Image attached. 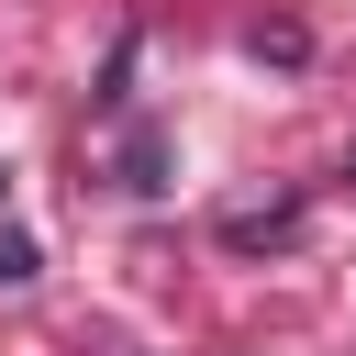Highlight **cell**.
<instances>
[{
	"mask_svg": "<svg viewBox=\"0 0 356 356\" xmlns=\"http://www.w3.org/2000/svg\"><path fill=\"white\" fill-rule=\"evenodd\" d=\"M33 267H44L33 234H0V289H33Z\"/></svg>",
	"mask_w": 356,
	"mask_h": 356,
	"instance_id": "cell-4",
	"label": "cell"
},
{
	"mask_svg": "<svg viewBox=\"0 0 356 356\" xmlns=\"http://www.w3.org/2000/svg\"><path fill=\"white\" fill-rule=\"evenodd\" d=\"M300 234V200H267V211H222V245H289Z\"/></svg>",
	"mask_w": 356,
	"mask_h": 356,
	"instance_id": "cell-1",
	"label": "cell"
},
{
	"mask_svg": "<svg viewBox=\"0 0 356 356\" xmlns=\"http://www.w3.org/2000/svg\"><path fill=\"white\" fill-rule=\"evenodd\" d=\"M122 189H134V200H156V189H167V145H156V134H134V145H122Z\"/></svg>",
	"mask_w": 356,
	"mask_h": 356,
	"instance_id": "cell-2",
	"label": "cell"
},
{
	"mask_svg": "<svg viewBox=\"0 0 356 356\" xmlns=\"http://www.w3.org/2000/svg\"><path fill=\"white\" fill-rule=\"evenodd\" d=\"M245 44H256V56H267V67H300V56H312V33H300V22H256V33H245Z\"/></svg>",
	"mask_w": 356,
	"mask_h": 356,
	"instance_id": "cell-3",
	"label": "cell"
}]
</instances>
